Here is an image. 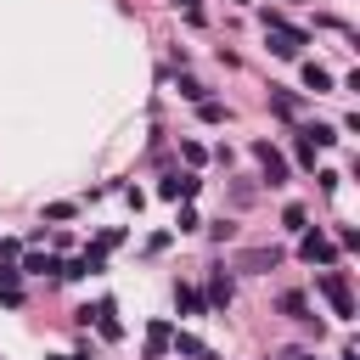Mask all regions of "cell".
<instances>
[{
    "label": "cell",
    "instance_id": "obj_3",
    "mask_svg": "<svg viewBox=\"0 0 360 360\" xmlns=\"http://www.w3.org/2000/svg\"><path fill=\"white\" fill-rule=\"evenodd\" d=\"M270 107H276L281 118H298V96H292V90H270Z\"/></svg>",
    "mask_w": 360,
    "mask_h": 360
},
{
    "label": "cell",
    "instance_id": "obj_2",
    "mask_svg": "<svg viewBox=\"0 0 360 360\" xmlns=\"http://www.w3.org/2000/svg\"><path fill=\"white\" fill-rule=\"evenodd\" d=\"M253 152H259V163H264V180H270V186H287V163H281V152H270V141H259Z\"/></svg>",
    "mask_w": 360,
    "mask_h": 360
},
{
    "label": "cell",
    "instance_id": "obj_6",
    "mask_svg": "<svg viewBox=\"0 0 360 360\" xmlns=\"http://www.w3.org/2000/svg\"><path fill=\"white\" fill-rule=\"evenodd\" d=\"M304 259H309V264H315V259H332V248H326L321 236H304Z\"/></svg>",
    "mask_w": 360,
    "mask_h": 360
},
{
    "label": "cell",
    "instance_id": "obj_4",
    "mask_svg": "<svg viewBox=\"0 0 360 360\" xmlns=\"http://www.w3.org/2000/svg\"><path fill=\"white\" fill-rule=\"evenodd\" d=\"M191 191H197L191 174H169V180H163V197H191Z\"/></svg>",
    "mask_w": 360,
    "mask_h": 360
},
{
    "label": "cell",
    "instance_id": "obj_5",
    "mask_svg": "<svg viewBox=\"0 0 360 360\" xmlns=\"http://www.w3.org/2000/svg\"><path fill=\"white\" fill-rule=\"evenodd\" d=\"M304 84H309V90H332V73L315 68V62H304Z\"/></svg>",
    "mask_w": 360,
    "mask_h": 360
},
{
    "label": "cell",
    "instance_id": "obj_1",
    "mask_svg": "<svg viewBox=\"0 0 360 360\" xmlns=\"http://www.w3.org/2000/svg\"><path fill=\"white\" fill-rule=\"evenodd\" d=\"M321 292L332 298V309H338V315H354V298H349V281H343L338 270H326V276H321Z\"/></svg>",
    "mask_w": 360,
    "mask_h": 360
},
{
    "label": "cell",
    "instance_id": "obj_8",
    "mask_svg": "<svg viewBox=\"0 0 360 360\" xmlns=\"http://www.w3.org/2000/svg\"><path fill=\"white\" fill-rule=\"evenodd\" d=\"M281 309H287L292 321H309V315H304V298H298V292H287V298H281Z\"/></svg>",
    "mask_w": 360,
    "mask_h": 360
},
{
    "label": "cell",
    "instance_id": "obj_7",
    "mask_svg": "<svg viewBox=\"0 0 360 360\" xmlns=\"http://www.w3.org/2000/svg\"><path fill=\"white\" fill-rule=\"evenodd\" d=\"M264 264H276V248H270V253H264V248H259V253H242V270H264Z\"/></svg>",
    "mask_w": 360,
    "mask_h": 360
}]
</instances>
